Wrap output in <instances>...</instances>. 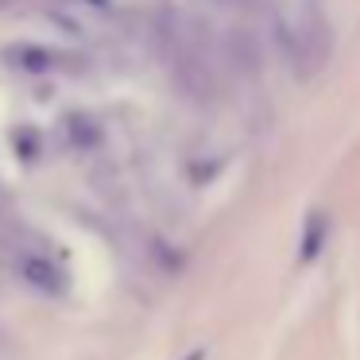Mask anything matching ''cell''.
<instances>
[{
  "instance_id": "1",
  "label": "cell",
  "mask_w": 360,
  "mask_h": 360,
  "mask_svg": "<svg viewBox=\"0 0 360 360\" xmlns=\"http://www.w3.org/2000/svg\"><path fill=\"white\" fill-rule=\"evenodd\" d=\"M275 32H279V47L287 55V63L302 78L318 74L329 63L333 32H329V16H326L321 0H279Z\"/></svg>"
},
{
  "instance_id": "2",
  "label": "cell",
  "mask_w": 360,
  "mask_h": 360,
  "mask_svg": "<svg viewBox=\"0 0 360 360\" xmlns=\"http://www.w3.org/2000/svg\"><path fill=\"white\" fill-rule=\"evenodd\" d=\"M4 63H12L16 70H27V74H47L58 63V55L47 47H35V43H12V47H4Z\"/></svg>"
},
{
  "instance_id": "3",
  "label": "cell",
  "mask_w": 360,
  "mask_h": 360,
  "mask_svg": "<svg viewBox=\"0 0 360 360\" xmlns=\"http://www.w3.org/2000/svg\"><path fill=\"white\" fill-rule=\"evenodd\" d=\"M321 233H326L321 213H310V221H306V240H302V259H314L321 252Z\"/></svg>"
},
{
  "instance_id": "4",
  "label": "cell",
  "mask_w": 360,
  "mask_h": 360,
  "mask_svg": "<svg viewBox=\"0 0 360 360\" xmlns=\"http://www.w3.org/2000/svg\"><path fill=\"white\" fill-rule=\"evenodd\" d=\"M27 279H32L35 283V287H39V283H43V287H51V290H58V271H55V267H47V264H35V259H32V264H27Z\"/></svg>"
},
{
  "instance_id": "5",
  "label": "cell",
  "mask_w": 360,
  "mask_h": 360,
  "mask_svg": "<svg viewBox=\"0 0 360 360\" xmlns=\"http://www.w3.org/2000/svg\"><path fill=\"white\" fill-rule=\"evenodd\" d=\"M182 360H205V352H190V356H182Z\"/></svg>"
},
{
  "instance_id": "6",
  "label": "cell",
  "mask_w": 360,
  "mask_h": 360,
  "mask_svg": "<svg viewBox=\"0 0 360 360\" xmlns=\"http://www.w3.org/2000/svg\"><path fill=\"white\" fill-rule=\"evenodd\" d=\"M229 4H244V0H229Z\"/></svg>"
}]
</instances>
